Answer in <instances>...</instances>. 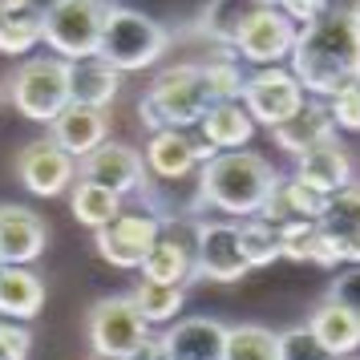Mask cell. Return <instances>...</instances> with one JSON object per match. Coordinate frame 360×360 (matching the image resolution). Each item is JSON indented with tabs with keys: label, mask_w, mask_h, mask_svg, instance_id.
Returning a JSON list of instances; mask_svg holds the SVG:
<instances>
[{
	"label": "cell",
	"mask_w": 360,
	"mask_h": 360,
	"mask_svg": "<svg viewBox=\"0 0 360 360\" xmlns=\"http://www.w3.org/2000/svg\"><path fill=\"white\" fill-rule=\"evenodd\" d=\"M292 77L304 94L336 98L348 85H360V25L340 17H320L295 33Z\"/></svg>",
	"instance_id": "cell-1"
},
{
	"label": "cell",
	"mask_w": 360,
	"mask_h": 360,
	"mask_svg": "<svg viewBox=\"0 0 360 360\" xmlns=\"http://www.w3.org/2000/svg\"><path fill=\"white\" fill-rule=\"evenodd\" d=\"M276 166L255 150H223L214 154L207 166H198V191H202V207H214L223 214H251L263 211V202L276 191Z\"/></svg>",
	"instance_id": "cell-2"
},
{
	"label": "cell",
	"mask_w": 360,
	"mask_h": 360,
	"mask_svg": "<svg viewBox=\"0 0 360 360\" xmlns=\"http://www.w3.org/2000/svg\"><path fill=\"white\" fill-rule=\"evenodd\" d=\"M211 105H214V94H211V85H207V77H202V69L186 61V65L162 69L150 82V89L138 101V117H142V126L150 134L191 130V126H198L207 117Z\"/></svg>",
	"instance_id": "cell-3"
},
{
	"label": "cell",
	"mask_w": 360,
	"mask_h": 360,
	"mask_svg": "<svg viewBox=\"0 0 360 360\" xmlns=\"http://www.w3.org/2000/svg\"><path fill=\"white\" fill-rule=\"evenodd\" d=\"M170 45V33L154 17H146L142 8H126V4H110L105 25H101V41H98V57L126 77L138 69L158 65V57Z\"/></svg>",
	"instance_id": "cell-4"
},
{
	"label": "cell",
	"mask_w": 360,
	"mask_h": 360,
	"mask_svg": "<svg viewBox=\"0 0 360 360\" xmlns=\"http://www.w3.org/2000/svg\"><path fill=\"white\" fill-rule=\"evenodd\" d=\"M105 13H110L105 0H53V4H45V13H41L45 45H49L61 61L98 57Z\"/></svg>",
	"instance_id": "cell-5"
},
{
	"label": "cell",
	"mask_w": 360,
	"mask_h": 360,
	"mask_svg": "<svg viewBox=\"0 0 360 360\" xmlns=\"http://www.w3.org/2000/svg\"><path fill=\"white\" fill-rule=\"evenodd\" d=\"M8 98H13L20 117L49 126L69 105V61H61V57H29L13 73Z\"/></svg>",
	"instance_id": "cell-6"
},
{
	"label": "cell",
	"mask_w": 360,
	"mask_h": 360,
	"mask_svg": "<svg viewBox=\"0 0 360 360\" xmlns=\"http://www.w3.org/2000/svg\"><path fill=\"white\" fill-rule=\"evenodd\" d=\"M85 336H89V348L98 356L134 360L150 336V324L138 316V308L130 304V295H105V300H98L89 308Z\"/></svg>",
	"instance_id": "cell-7"
},
{
	"label": "cell",
	"mask_w": 360,
	"mask_h": 360,
	"mask_svg": "<svg viewBox=\"0 0 360 360\" xmlns=\"http://www.w3.org/2000/svg\"><path fill=\"white\" fill-rule=\"evenodd\" d=\"M191 251H195V279L235 283L251 271L243 259V247H239V227L223 219H195Z\"/></svg>",
	"instance_id": "cell-8"
},
{
	"label": "cell",
	"mask_w": 360,
	"mask_h": 360,
	"mask_svg": "<svg viewBox=\"0 0 360 360\" xmlns=\"http://www.w3.org/2000/svg\"><path fill=\"white\" fill-rule=\"evenodd\" d=\"M162 223L150 211H122L114 223H105L101 231H94V247L98 255L117 271H138L142 259L150 255V247L158 243Z\"/></svg>",
	"instance_id": "cell-9"
},
{
	"label": "cell",
	"mask_w": 360,
	"mask_h": 360,
	"mask_svg": "<svg viewBox=\"0 0 360 360\" xmlns=\"http://www.w3.org/2000/svg\"><path fill=\"white\" fill-rule=\"evenodd\" d=\"M243 110L251 114V122H259L267 130H276L279 122L288 117L308 101V94L300 89V82L292 77V69L271 65V69H255L243 82Z\"/></svg>",
	"instance_id": "cell-10"
},
{
	"label": "cell",
	"mask_w": 360,
	"mask_h": 360,
	"mask_svg": "<svg viewBox=\"0 0 360 360\" xmlns=\"http://www.w3.org/2000/svg\"><path fill=\"white\" fill-rule=\"evenodd\" d=\"M295 33H300V29H295L292 20L283 17L276 4H267V8H259V13L235 33V45H231V49H235L239 61H251V65H259V69H271V65H279V61L292 57Z\"/></svg>",
	"instance_id": "cell-11"
},
{
	"label": "cell",
	"mask_w": 360,
	"mask_h": 360,
	"mask_svg": "<svg viewBox=\"0 0 360 360\" xmlns=\"http://www.w3.org/2000/svg\"><path fill=\"white\" fill-rule=\"evenodd\" d=\"M17 179L25 182L29 195L57 198L77 182V158H69L65 150L57 142H49V138H33L17 154Z\"/></svg>",
	"instance_id": "cell-12"
},
{
	"label": "cell",
	"mask_w": 360,
	"mask_h": 360,
	"mask_svg": "<svg viewBox=\"0 0 360 360\" xmlns=\"http://www.w3.org/2000/svg\"><path fill=\"white\" fill-rule=\"evenodd\" d=\"M77 174L85 182H98L105 191H114L117 198L126 195H138L142 191V182H146V162H142V154L126 142H101L94 154H85L82 162H77Z\"/></svg>",
	"instance_id": "cell-13"
},
{
	"label": "cell",
	"mask_w": 360,
	"mask_h": 360,
	"mask_svg": "<svg viewBox=\"0 0 360 360\" xmlns=\"http://www.w3.org/2000/svg\"><path fill=\"white\" fill-rule=\"evenodd\" d=\"M49 227L29 207L4 202L0 207V267H29L45 255Z\"/></svg>",
	"instance_id": "cell-14"
},
{
	"label": "cell",
	"mask_w": 360,
	"mask_h": 360,
	"mask_svg": "<svg viewBox=\"0 0 360 360\" xmlns=\"http://www.w3.org/2000/svg\"><path fill=\"white\" fill-rule=\"evenodd\" d=\"M227 324L214 316H182L162 332L166 360H223Z\"/></svg>",
	"instance_id": "cell-15"
},
{
	"label": "cell",
	"mask_w": 360,
	"mask_h": 360,
	"mask_svg": "<svg viewBox=\"0 0 360 360\" xmlns=\"http://www.w3.org/2000/svg\"><path fill=\"white\" fill-rule=\"evenodd\" d=\"M105 134H110L105 110H89V105H77V101H69L65 110L49 122V142H57L77 162H82L85 154H94L101 142H110Z\"/></svg>",
	"instance_id": "cell-16"
},
{
	"label": "cell",
	"mask_w": 360,
	"mask_h": 360,
	"mask_svg": "<svg viewBox=\"0 0 360 360\" xmlns=\"http://www.w3.org/2000/svg\"><path fill=\"white\" fill-rule=\"evenodd\" d=\"M295 179L308 182L311 191H320L324 198L344 191L352 182V158H348V146L340 142V134H332L320 146H311L308 154H300L295 158Z\"/></svg>",
	"instance_id": "cell-17"
},
{
	"label": "cell",
	"mask_w": 360,
	"mask_h": 360,
	"mask_svg": "<svg viewBox=\"0 0 360 360\" xmlns=\"http://www.w3.org/2000/svg\"><path fill=\"white\" fill-rule=\"evenodd\" d=\"M320 231L324 239L336 247L340 263L360 267V186H344L336 195H328V207L320 214Z\"/></svg>",
	"instance_id": "cell-18"
},
{
	"label": "cell",
	"mask_w": 360,
	"mask_h": 360,
	"mask_svg": "<svg viewBox=\"0 0 360 360\" xmlns=\"http://www.w3.org/2000/svg\"><path fill=\"white\" fill-rule=\"evenodd\" d=\"M142 162H146V179H158V182L191 179V174H198L195 138H191L186 130H158V134H150Z\"/></svg>",
	"instance_id": "cell-19"
},
{
	"label": "cell",
	"mask_w": 360,
	"mask_h": 360,
	"mask_svg": "<svg viewBox=\"0 0 360 360\" xmlns=\"http://www.w3.org/2000/svg\"><path fill=\"white\" fill-rule=\"evenodd\" d=\"M304 328L316 336V344L324 348L328 356H336V360H352V356H356V348H360V320L348 308H340L336 300H320Z\"/></svg>",
	"instance_id": "cell-20"
},
{
	"label": "cell",
	"mask_w": 360,
	"mask_h": 360,
	"mask_svg": "<svg viewBox=\"0 0 360 360\" xmlns=\"http://www.w3.org/2000/svg\"><path fill=\"white\" fill-rule=\"evenodd\" d=\"M122 94V73L101 57L69 61V101L89 105V110H110Z\"/></svg>",
	"instance_id": "cell-21"
},
{
	"label": "cell",
	"mask_w": 360,
	"mask_h": 360,
	"mask_svg": "<svg viewBox=\"0 0 360 360\" xmlns=\"http://www.w3.org/2000/svg\"><path fill=\"white\" fill-rule=\"evenodd\" d=\"M142 279L150 283H170V288H186V279H195V251L182 239L179 231H166L158 235V243L150 247V255L142 259Z\"/></svg>",
	"instance_id": "cell-22"
},
{
	"label": "cell",
	"mask_w": 360,
	"mask_h": 360,
	"mask_svg": "<svg viewBox=\"0 0 360 360\" xmlns=\"http://www.w3.org/2000/svg\"><path fill=\"white\" fill-rule=\"evenodd\" d=\"M332 134H336V126H332V117H328V105L304 101L288 122H279L276 130H271V138H276V146L283 150V154L300 158V154H308L311 146H320L324 138H332Z\"/></svg>",
	"instance_id": "cell-23"
},
{
	"label": "cell",
	"mask_w": 360,
	"mask_h": 360,
	"mask_svg": "<svg viewBox=\"0 0 360 360\" xmlns=\"http://www.w3.org/2000/svg\"><path fill=\"white\" fill-rule=\"evenodd\" d=\"M324 207H328V198L320 195V191H311L308 182H300L295 174H292V179H283V174H279L276 191H271V198L263 202L259 219H267L271 227L292 223V219H311V223H320Z\"/></svg>",
	"instance_id": "cell-24"
},
{
	"label": "cell",
	"mask_w": 360,
	"mask_h": 360,
	"mask_svg": "<svg viewBox=\"0 0 360 360\" xmlns=\"http://www.w3.org/2000/svg\"><path fill=\"white\" fill-rule=\"evenodd\" d=\"M45 308V283L29 267H0V320H33Z\"/></svg>",
	"instance_id": "cell-25"
},
{
	"label": "cell",
	"mask_w": 360,
	"mask_h": 360,
	"mask_svg": "<svg viewBox=\"0 0 360 360\" xmlns=\"http://www.w3.org/2000/svg\"><path fill=\"white\" fill-rule=\"evenodd\" d=\"M198 134L219 154L223 150H243L251 142V134H255V122L243 110V101H214L211 110H207V117L198 122Z\"/></svg>",
	"instance_id": "cell-26"
},
{
	"label": "cell",
	"mask_w": 360,
	"mask_h": 360,
	"mask_svg": "<svg viewBox=\"0 0 360 360\" xmlns=\"http://www.w3.org/2000/svg\"><path fill=\"white\" fill-rule=\"evenodd\" d=\"M267 4H271V0H211L207 13H202V20H198V29L211 37L219 49H231V45H235V33H239L259 8H267Z\"/></svg>",
	"instance_id": "cell-27"
},
{
	"label": "cell",
	"mask_w": 360,
	"mask_h": 360,
	"mask_svg": "<svg viewBox=\"0 0 360 360\" xmlns=\"http://www.w3.org/2000/svg\"><path fill=\"white\" fill-rule=\"evenodd\" d=\"M122 202H126V198H117L114 191H105L98 182L77 179L69 186V211H73V219L89 231H101L105 223H114L117 214H122Z\"/></svg>",
	"instance_id": "cell-28"
},
{
	"label": "cell",
	"mask_w": 360,
	"mask_h": 360,
	"mask_svg": "<svg viewBox=\"0 0 360 360\" xmlns=\"http://www.w3.org/2000/svg\"><path fill=\"white\" fill-rule=\"evenodd\" d=\"M130 304L138 308V316L150 328H162V324H174L179 320L182 304H186V292L182 288H170V283H150V279H142L130 292Z\"/></svg>",
	"instance_id": "cell-29"
},
{
	"label": "cell",
	"mask_w": 360,
	"mask_h": 360,
	"mask_svg": "<svg viewBox=\"0 0 360 360\" xmlns=\"http://www.w3.org/2000/svg\"><path fill=\"white\" fill-rule=\"evenodd\" d=\"M223 360H279V332L263 324H235L227 328Z\"/></svg>",
	"instance_id": "cell-30"
},
{
	"label": "cell",
	"mask_w": 360,
	"mask_h": 360,
	"mask_svg": "<svg viewBox=\"0 0 360 360\" xmlns=\"http://www.w3.org/2000/svg\"><path fill=\"white\" fill-rule=\"evenodd\" d=\"M37 45H45V25L37 8H20L13 17H0V53L4 57H25Z\"/></svg>",
	"instance_id": "cell-31"
},
{
	"label": "cell",
	"mask_w": 360,
	"mask_h": 360,
	"mask_svg": "<svg viewBox=\"0 0 360 360\" xmlns=\"http://www.w3.org/2000/svg\"><path fill=\"white\" fill-rule=\"evenodd\" d=\"M198 69H202V77H207V85H211L214 101H239L243 98V69H239V57H235V49H214L207 61H198Z\"/></svg>",
	"instance_id": "cell-32"
},
{
	"label": "cell",
	"mask_w": 360,
	"mask_h": 360,
	"mask_svg": "<svg viewBox=\"0 0 360 360\" xmlns=\"http://www.w3.org/2000/svg\"><path fill=\"white\" fill-rule=\"evenodd\" d=\"M235 227H239V247H243L247 267H267V263L279 259V239H276V227L267 219L251 214V219L235 223Z\"/></svg>",
	"instance_id": "cell-33"
},
{
	"label": "cell",
	"mask_w": 360,
	"mask_h": 360,
	"mask_svg": "<svg viewBox=\"0 0 360 360\" xmlns=\"http://www.w3.org/2000/svg\"><path fill=\"white\" fill-rule=\"evenodd\" d=\"M276 239H279V255H283V259L311 263V251H316V243H320V223H311V219L279 223Z\"/></svg>",
	"instance_id": "cell-34"
},
{
	"label": "cell",
	"mask_w": 360,
	"mask_h": 360,
	"mask_svg": "<svg viewBox=\"0 0 360 360\" xmlns=\"http://www.w3.org/2000/svg\"><path fill=\"white\" fill-rule=\"evenodd\" d=\"M279 360H336V356H328L308 328H292V332H279Z\"/></svg>",
	"instance_id": "cell-35"
},
{
	"label": "cell",
	"mask_w": 360,
	"mask_h": 360,
	"mask_svg": "<svg viewBox=\"0 0 360 360\" xmlns=\"http://www.w3.org/2000/svg\"><path fill=\"white\" fill-rule=\"evenodd\" d=\"M328 117H332L336 130L360 134V85H348L336 98H328Z\"/></svg>",
	"instance_id": "cell-36"
},
{
	"label": "cell",
	"mask_w": 360,
	"mask_h": 360,
	"mask_svg": "<svg viewBox=\"0 0 360 360\" xmlns=\"http://www.w3.org/2000/svg\"><path fill=\"white\" fill-rule=\"evenodd\" d=\"M33 336L17 320H0V360H29Z\"/></svg>",
	"instance_id": "cell-37"
},
{
	"label": "cell",
	"mask_w": 360,
	"mask_h": 360,
	"mask_svg": "<svg viewBox=\"0 0 360 360\" xmlns=\"http://www.w3.org/2000/svg\"><path fill=\"white\" fill-rule=\"evenodd\" d=\"M328 300H336L340 308H348L360 320V267H348V271H340V279H332Z\"/></svg>",
	"instance_id": "cell-38"
},
{
	"label": "cell",
	"mask_w": 360,
	"mask_h": 360,
	"mask_svg": "<svg viewBox=\"0 0 360 360\" xmlns=\"http://www.w3.org/2000/svg\"><path fill=\"white\" fill-rule=\"evenodd\" d=\"M276 8L292 20L295 29H304V25H311V20L328 17V0H276Z\"/></svg>",
	"instance_id": "cell-39"
},
{
	"label": "cell",
	"mask_w": 360,
	"mask_h": 360,
	"mask_svg": "<svg viewBox=\"0 0 360 360\" xmlns=\"http://www.w3.org/2000/svg\"><path fill=\"white\" fill-rule=\"evenodd\" d=\"M328 17H340L360 25V0H328Z\"/></svg>",
	"instance_id": "cell-40"
},
{
	"label": "cell",
	"mask_w": 360,
	"mask_h": 360,
	"mask_svg": "<svg viewBox=\"0 0 360 360\" xmlns=\"http://www.w3.org/2000/svg\"><path fill=\"white\" fill-rule=\"evenodd\" d=\"M214 154H219V150H214L211 142L202 138V134H198V138H195V162H198V166H207V162L214 158Z\"/></svg>",
	"instance_id": "cell-41"
},
{
	"label": "cell",
	"mask_w": 360,
	"mask_h": 360,
	"mask_svg": "<svg viewBox=\"0 0 360 360\" xmlns=\"http://www.w3.org/2000/svg\"><path fill=\"white\" fill-rule=\"evenodd\" d=\"M20 8H29V0H0V17H13Z\"/></svg>",
	"instance_id": "cell-42"
},
{
	"label": "cell",
	"mask_w": 360,
	"mask_h": 360,
	"mask_svg": "<svg viewBox=\"0 0 360 360\" xmlns=\"http://www.w3.org/2000/svg\"><path fill=\"white\" fill-rule=\"evenodd\" d=\"M85 360H110V356H98V352H89V356H85Z\"/></svg>",
	"instance_id": "cell-43"
},
{
	"label": "cell",
	"mask_w": 360,
	"mask_h": 360,
	"mask_svg": "<svg viewBox=\"0 0 360 360\" xmlns=\"http://www.w3.org/2000/svg\"><path fill=\"white\" fill-rule=\"evenodd\" d=\"M271 4H276V0H271Z\"/></svg>",
	"instance_id": "cell-44"
}]
</instances>
